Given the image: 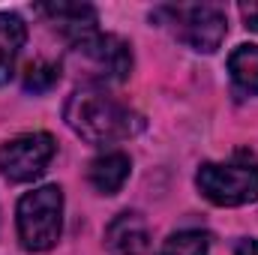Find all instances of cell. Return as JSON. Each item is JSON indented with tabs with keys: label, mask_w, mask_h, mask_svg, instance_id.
Wrapping results in <instances>:
<instances>
[{
	"label": "cell",
	"mask_w": 258,
	"mask_h": 255,
	"mask_svg": "<svg viewBox=\"0 0 258 255\" xmlns=\"http://www.w3.org/2000/svg\"><path fill=\"white\" fill-rule=\"evenodd\" d=\"M63 120L78 138H84L87 144H114V141H126L132 135H138L144 129V117L135 114L129 105L117 102L114 96L84 87L75 90L63 105Z\"/></svg>",
	"instance_id": "cell-1"
},
{
	"label": "cell",
	"mask_w": 258,
	"mask_h": 255,
	"mask_svg": "<svg viewBox=\"0 0 258 255\" xmlns=\"http://www.w3.org/2000/svg\"><path fill=\"white\" fill-rule=\"evenodd\" d=\"M18 240L27 252H48L63 231V189L48 183L21 195L18 201Z\"/></svg>",
	"instance_id": "cell-2"
},
{
	"label": "cell",
	"mask_w": 258,
	"mask_h": 255,
	"mask_svg": "<svg viewBox=\"0 0 258 255\" xmlns=\"http://www.w3.org/2000/svg\"><path fill=\"white\" fill-rule=\"evenodd\" d=\"M195 183L216 207L252 204L258 201V162H204Z\"/></svg>",
	"instance_id": "cell-3"
},
{
	"label": "cell",
	"mask_w": 258,
	"mask_h": 255,
	"mask_svg": "<svg viewBox=\"0 0 258 255\" xmlns=\"http://www.w3.org/2000/svg\"><path fill=\"white\" fill-rule=\"evenodd\" d=\"M153 18H165V24H174V33L180 42H186L192 51L201 54H213L225 33H228V21L225 12L219 6L201 3V6H162L153 12Z\"/></svg>",
	"instance_id": "cell-4"
},
{
	"label": "cell",
	"mask_w": 258,
	"mask_h": 255,
	"mask_svg": "<svg viewBox=\"0 0 258 255\" xmlns=\"http://www.w3.org/2000/svg\"><path fill=\"white\" fill-rule=\"evenodd\" d=\"M54 153H57V144L48 132H27L3 144L0 171L12 183H27V180H36L48 168Z\"/></svg>",
	"instance_id": "cell-5"
},
{
	"label": "cell",
	"mask_w": 258,
	"mask_h": 255,
	"mask_svg": "<svg viewBox=\"0 0 258 255\" xmlns=\"http://www.w3.org/2000/svg\"><path fill=\"white\" fill-rule=\"evenodd\" d=\"M75 54H81L87 63L93 66V72L102 81H126L132 72V48L120 36L111 33H93L84 42L72 45Z\"/></svg>",
	"instance_id": "cell-6"
},
{
	"label": "cell",
	"mask_w": 258,
	"mask_h": 255,
	"mask_svg": "<svg viewBox=\"0 0 258 255\" xmlns=\"http://www.w3.org/2000/svg\"><path fill=\"white\" fill-rule=\"evenodd\" d=\"M36 12L45 15L48 24H54L72 45H78V42H84L87 36L99 33V27H96V24H99L96 9L87 6V3H60V0H57V3H42V6H36Z\"/></svg>",
	"instance_id": "cell-7"
},
{
	"label": "cell",
	"mask_w": 258,
	"mask_h": 255,
	"mask_svg": "<svg viewBox=\"0 0 258 255\" xmlns=\"http://www.w3.org/2000/svg\"><path fill=\"white\" fill-rule=\"evenodd\" d=\"M105 249L108 255H144L150 249L147 222L138 213H117L105 228Z\"/></svg>",
	"instance_id": "cell-8"
},
{
	"label": "cell",
	"mask_w": 258,
	"mask_h": 255,
	"mask_svg": "<svg viewBox=\"0 0 258 255\" xmlns=\"http://www.w3.org/2000/svg\"><path fill=\"white\" fill-rule=\"evenodd\" d=\"M129 171H132V159L120 150H111V153H102L90 162L87 168V180L93 183V189L102 192V195H114V192L123 189V183L129 180Z\"/></svg>",
	"instance_id": "cell-9"
},
{
	"label": "cell",
	"mask_w": 258,
	"mask_h": 255,
	"mask_svg": "<svg viewBox=\"0 0 258 255\" xmlns=\"http://www.w3.org/2000/svg\"><path fill=\"white\" fill-rule=\"evenodd\" d=\"M24 42H27V24L12 12H0V87L12 81L15 60Z\"/></svg>",
	"instance_id": "cell-10"
},
{
	"label": "cell",
	"mask_w": 258,
	"mask_h": 255,
	"mask_svg": "<svg viewBox=\"0 0 258 255\" xmlns=\"http://www.w3.org/2000/svg\"><path fill=\"white\" fill-rule=\"evenodd\" d=\"M228 72L240 93L258 96V45H237L228 57Z\"/></svg>",
	"instance_id": "cell-11"
},
{
	"label": "cell",
	"mask_w": 258,
	"mask_h": 255,
	"mask_svg": "<svg viewBox=\"0 0 258 255\" xmlns=\"http://www.w3.org/2000/svg\"><path fill=\"white\" fill-rule=\"evenodd\" d=\"M207 252H210V234L198 231V228H186V231H174L156 255H207Z\"/></svg>",
	"instance_id": "cell-12"
},
{
	"label": "cell",
	"mask_w": 258,
	"mask_h": 255,
	"mask_svg": "<svg viewBox=\"0 0 258 255\" xmlns=\"http://www.w3.org/2000/svg\"><path fill=\"white\" fill-rule=\"evenodd\" d=\"M57 81H60V66L48 63V60H36L24 72V90L27 93H48Z\"/></svg>",
	"instance_id": "cell-13"
},
{
	"label": "cell",
	"mask_w": 258,
	"mask_h": 255,
	"mask_svg": "<svg viewBox=\"0 0 258 255\" xmlns=\"http://www.w3.org/2000/svg\"><path fill=\"white\" fill-rule=\"evenodd\" d=\"M234 255H258V240L255 237H246V240H237Z\"/></svg>",
	"instance_id": "cell-14"
},
{
	"label": "cell",
	"mask_w": 258,
	"mask_h": 255,
	"mask_svg": "<svg viewBox=\"0 0 258 255\" xmlns=\"http://www.w3.org/2000/svg\"><path fill=\"white\" fill-rule=\"evenodd\" d=\"M243 15H246V27L258 33V6H243Z\"/></svg>",
	"instance_id": "cell-15"
}]
</instances>
